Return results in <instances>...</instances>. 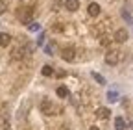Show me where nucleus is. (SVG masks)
I'll return each instance as SVG.
<instances>
[{
    "label": "nucleus",
    "mask_w": 133,
    "mask_h": 130,
    "mask_svg": "<svg viewBox=\"0 0 133 130\" xmlns=\"http://www.w3.org/2000/svg\"><path fill=\"white\" fill-rule=\"evenodd\" d=\"M41 111L44 113V115H57L59 113V108L50 101V99H43L41 101Z\"/></svg>",
    "instance_id": "obj_1"
},
{
    "label": "nucleus",
    "mask_w": 133,
    "mask_h": 130,
    "mask_svg": "<svg viewBox=\"0 0 133 130\" xmlns=\"http://www.w3.org/2000/svg\"><path fill=\"white\" fill-rule=\"evenodd\" d=\"M33 17V9L31 8H19L17 9V19H19L22 24H30Z\"/></svg>",
    "instance_id": "obj_2"
},
{
    "label": "nucleus",
    "mask_w": 133,
    "mask_h": 130,
    "mask_svg": "<svg viewBox=\"0 0 133 130\" xmlns=\"http://www.w3.org/2000/svg\"><path fill=\"white\" fill-rule=\"evenodd\" d=\"M61 58L65 60V61H74V58H76V50L72 46H65L63 50H61Z\"/></svg>",
    "instance_id": "obj_3"
},
{
    "label": "nucleus",
    "mask_w": 133,
    "mask_h": 130,
    "mask_svg": "<svg viewBox=\"0 0 133 130\" xmlns=\"http://www.w3.org/2000/svg\"><path fill=\"white\" fill-rule=\"evenodd\" d=\"M118 60H120V54L116 52V50H109V52L105 54V63H107V65H116V63H118Z\"/></svg>",
    "instance_id": "obj_4"
},
{
    "label": "nucleus",
    "mask_w": 133,
    "mask_h": 130,
    "mask_svg": "<svg viewBox=\"0 0 133 130\" xmlns=\"http://www.w3.org/2000/svg\"><path fill=\"white\" fill-rule=\"evenodd\" d=\"M115 41H116V43L128 41V30H126V28H118V30L115 32Z\"/></svg>",
    "instance_id": "obj_5"
},
{
    "label": "nucleus",
    "mask_w": 133,
    "mask_h": 130,
    "mask_svg": "<svg viewBox=\"0 0 133 130\" xmlns=\"http://www.w3.org/2000/svg\"><path fill=\"white\" fill-rule=\"evenodd\" d=\"M87 13L91 15V17H98V15H100V6H98L96 2H91V4L87 6Z\"/></svg>",
    "instance_id": "obj_6"
},
{
    "label": "nucleus",
    "mask_w": 133,
    "mask_h": 130,
    "mask_svg": "<svg viewBox=\"0 0 133 130\" xmlns=\"http://www.w3.org/2000/svg\"><path fill=\"white\" fill-rule=\"evenodd\" d=\"M65 8L69 9V11H78L79 2H78V0H65Z\"/></svg>",
    "instance_id": "obj_7"
},
{
    "label": "nucleus",
    "mask_w": 133,
    "mask_h": 130,
    "mask_svg": "<svg viewBox=\"0 0 133 130\" xmlns=\"http://www.w3.org/2000/svg\"><path fill=\"white\" fill-rule=\"evenodd\" d=\"M9 45H11V36L2 32V34H0V46H9Z\"/></svg>",
    "instance_id": "obj_8"
},
{
    "label": "nucleus",
    "mask_w": 133,
    "mask_h": 130,
    "mask_svg": "<svg viewBox=\"0 0 133 130\" xmlns=\"http://www.w3.org/2000/svg\"><path fill=\"white\" fill-rule=\"evenodd\" d=\"M109 113H111L109 108H98V110H96V117H98V119H107Z\"/></svg>",
    "instance_id": "obj_9"
},
{
    "label": "nucleus",
    "mask_w": 133,
    "mask_h": 130,
    "mask_svg": "<svg viewBox=\"0 0 133 130\" xmlns=\"http://www.w3.org/2000/svg\"><path fill=\"white\" fill-rule=\"evenodd\" d=\"M56 93H57V97H61V99H66V97H69V89H66L65 86H59L56 89Z\"/></svg>",
    "instance_id": "obj_10"
},
{
    "label": "nucleus",
    "mask_w": 133,
    "mask_h": 130,
    "mask_svg": "<svg viewBox=\"0 0 133 130\" xmlns=\"http://www.w3.org/2000/svg\"><path fill=\"white\" fill-rule=\"evenodd\" d=\"M41 73H43L44 76H52V74H54V69L50 67V65H44V67L41 69Z\"/></svg>",
    "instance_id": "obj_11"
},
{
    "label": "nucleus",
    "mask_w": 133,
    "mask_h": 130,
    "mask_svg": "<svg viewBox=\"0 0 133 130\" xmlns=\"http://www.w3.org/2000/svg\"><path fill=\"white\" fill-rule=\"evenodd\" d=\"M115 128L116 130H124V119L122 117H116L115 119Z\"/></svg>",
    "instance_id": "obj_12"
},
{
    "label": "nucleus",
    "mask_w": 133,
    "mask_h": 130,
    "mask_svg": "<svg viewBox=\"0 0 133 130\" xmlns=\"http://www.w3.org/2000/svg\"><path fill=\"white\" fill-rule=\"evenodd\" d=\"M92 78L96 80L98 84H102V86H105V78H104V76H100L98 73H92Z\"/></svg>",
    "instance_id": "obj_13"
},
{
    "label": "nucleus",
    "mask_w": 133,
    "mask_h": 130,
    "mask_svg": "<svg viewBox=\"0 0 133 130\" xmlns=\"http://www.w3.org/2000/svg\"><path fill=\"white\" fill-rule=\"evenodd\" d=\"M111 43V37L109 36H102V37H100V45H102V46H107Z\"/></svg>",
    "instance_id": "obj_14"
},
{
    "label": "nucleus",
    "mask_w": 133,
    "mask_h": 130,
    "mask_svg": "<svg viewBox=\"0 0 133 130\" xmlns=\"http://www.w3.org/2000/svg\"><path fill=\"white\" fill-rule=\"evenodd\" d=\"M8 11V0H0V15Z\"/></svg>",
    "instance_id": "obj_15"
},
{
    "label": "nucleus",
    "mask_w": 133,
    "mask_h": 130,
    "mask_svg": "<svg viewBox=\"0 0 133 130\" xmlns=\"http://www.w3.org/2000/svg\"><path fill=\"white\" fill-rule=\"evenodd\" d=\"M107 99H109V102H115V101H118V95H116L115 91H109L107 93Z\"/></svg>",
    "instance_id": "obj_16"
},
{
    "label": "nucleus",
    "mask_w": 133,
    "mask_h": 130,
    "mask_svg": "<svg viewBox=\"0 0 133 130\" xmlns=\"http://www.w3.org/2000/svg\"><path fill=\"white\" fill-rule=\"evenodd\" d=\"M30 30H33V32L39 30V24H37V22H31V24H30Z\"/></svg>",
    "instance_id": "obj_17"
},
{
    "label": "nucleus",
    "mask_w": 133,
    "mask_h": 130,
    "mask_svg": "<svg viewBox=\"0 0 133 130\" xmlns=\"http://www.w3.org/2000/svg\"><path fill=\"white\" fill-rule=\"evenodd\" d=\"M52 30H54V32H61V30H63V26H59V24H57V26H54Z\"/></svg>",
    "instance_id": "obj_18"
},
{
    "label": "nucleus",
    "mask_w": 133,
    "mask_h": 130,
    "mask_svg": "<svg viewBox=\"0 0 133 130\" xmlns=\"http://www.w3.org/2000/svg\"><path fill=\"white\" fill-rule=\"evenodd\" d=\"M4 130H11V126H9V125H8V126H4Z\"/></svg>",
    "instance_id": "obj_19"
},
{
    "label": "nucleus",
    "mask_w": 133,
    "mask_h": 130,
    "mask_svg": "<svg viewBox=\"0 0 133 130\" xmlns=\"http://www.w3.org/2000/svg\"><path fill=\"white\" fill-rule=\"evenodd\" d=\"M91 130H100V128L98 126H91Z\"/></svg>",
    "instance_id": "obj_20"
},
{
    "label": "nucleus",
    "mask_w": 133,
    "mask_h": 130,
    "mask_svg": "<svg viewBox=\"0 0 133 130\" xmlns=\"http://www.w3.org/2000/svg\"><path fill=\"white\" fill-rule=\"evenodd\" d=\"M61 130H69V128H61Z\"/></svg>",
    "instance_id": "obj_21"
}]
</instances>
